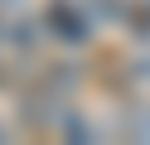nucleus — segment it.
Here are the masks:
<instances>
[{
    "mask_svg": "<svg viewBox=\"0 0 150 145\" xmlns=\"http://www.w3.org/2000/svg\"><path fill=\"white\" fill-rule=\"evenodd\" d=\"M44 34H49L53 44H63V48H82L97 34V15H92L87 5H78V0H49V10H44Z\"/></svg>",
    "mask_w": 150,
    "mask_h": 145,
    "instance_id": "f257e3e1",
    "label": "nucleus"
},
{
    "mask_svg": "<svg viewBox=\"0 0 150 145\" xmlns=\"http://www.w3.org/2000/svg\"><path fill=\"white\" fill-rule=\"evenodd\" d=\"M0 140H10V131H5V126H0Z\"/></svg>",
    "mask_w": 150,
    "mask_h": 145,
    "instance_id": "f03ea898",
    "label": "nucleus"
}]
</instances>
